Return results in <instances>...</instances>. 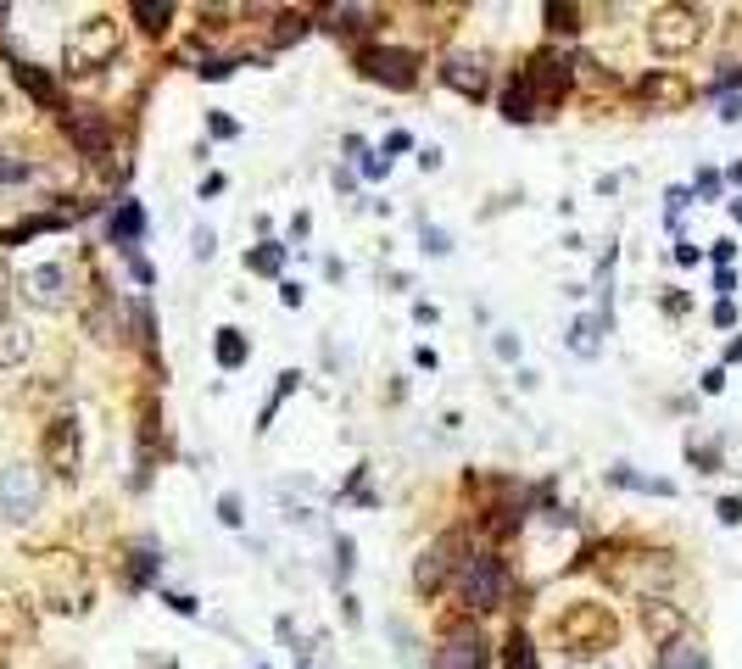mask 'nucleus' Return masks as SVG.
<instances>
[{"mask_svg": "<svg viewBox=\"0 0 742 669\" xmlns=\"http://www.w3.org/2000/svg\"><path fill=\"white\" fill-rule=\"evenodd\" d=\"M18 290H23L29 307H40V312H62L68 296H73V279H68L62 262H34V268L18 279Z\"/></svg>", "mask_w": 742, "mask_h": 669, "instance_id": "nucleus-11", "label": "nucleus"}, {"mask_svg": "<svg viewBox=\"0 0 742 669\" xmlns=\"http://www.w3.org/2000/svg\"><path fill=\"white\" fill-rule=\"evenodd\" d=\"M720 525H742V497H720Z\"/></svg>", "mask_w": 742, "mask_h": 669, "instance_id": "nucleus-37", "label": "nucleus"}, {"mask_svg": "<svg viewBox=\"0 0 742 669\" xmlns=\"http://www.w3.org/2000/svg\"><path fill=\"white\" fill-rule=\"evenodd\" d=\"M7 307H12V268L0 257V323H7Z\"/></svg>", "mask_w": 742, "mask_h": 669, "instance_id": "nucleus-36", "label": "nucleus"}, {"mask_svg": "<svg viewBox=\"0 0 742 669\" xmlns=\"http://www.w3.org/2000/svg\"><path fill=\"white\" fill-rule=\"evenodd\" d=\"M653 669H709V652L686 636V641H675V647H659Z\"/></svg>", "mask_w": 742, "mask_h": 669, "instance_id": "nucleus-20", "label": "nucleus"}, {"mask_svg": "<svg viewBox=\"0 0 742 669\" xmlns=\"http://www.w3.org/2000/svg\"><path fill=\"white\" fill-rule=\"evenodd\" d=\"M62 129H68V140H73L79 151H90V157H107V146H112V129H107V118H101L96 107H68V112H62Z\"/></svg>", "mask_w": 742, "mask_h": 669, "instance_id": "nucleus-14", "label": "nucleus"}, {"mask_svg": "<svg viewBox=\"0 0 742 669\" xmlns=\"http://www.w3.org/2000/svg\"><path fill=\"white\" fill-rule=\"evenodd\" d=\"M29 352H34V334H29L23 323H0V375L18 369Z\"/></svg>", "mask_w": 742, "mask_h": 669, "instance_id": "nucleus-19", "label": "nucleus"}, {"mask_svg": "<svg viewBox=\"0 0 742 669\" xmlns=\"http://www.w3.org/2000/svg\"><path fill=\"white\" fill-rule=\"evenodd\" d=\"M7 663H12V636L0 630V669H7Z\"/></svg>", "mask_w": 742, "mask_h": 669, "instance_id": "nucleus-48", "label": "nucleus"}, {"mask_svg": "<svg viewBox=\"0 0 742 669\" xmlns=\"http://www.w3.org/2000/svg\"><path fill=\"white\" fill-rule=\"evenodd\" d=\"M40 463H46L57 480H79V469H85V430H79L73 413H57V419L46 425V436H40Z\"/></svg>", "mask_w": 742, "mask_h": 669, "instance_id": "nucleus-7", "label": "nucleus"}, {"mask_svg": "<svg viewBox=\"0 0 742 669\" xmlns=\"http://www.w3.org/2000/svg\"><path fill=\"white\" fill-rule=\"evenodd\" d=\"M636 619H642V636H647L653 647H675V641H686V630H692V613H686L681 602H670V597H642Z\"/></svg>", "mask_w": 742, "mask_h": 669, "instance_id": "nucleus-12", "label": "nucleus"}, {"mask_svg": "<svg viewBox=\"0 0 742 669\" xmlns=\"http://www.w3.org/2000/svg\"><path fill=\"white\" fill-rule=\"evenodd\" d=\"M162 602H168L174 613H185V619L196 613V597H185V591H162Z\"/></svg>", "mask_w": 742, "mask_h": 669, "instance_id": "nucleus-38", "label": "nucleus"}, {"mask_svg": "<svg viewBox=\"0 0 742 669\" xmlns=\"http://www.w3.org/2000/svg\"><path fill=\"white\" fill-rule=\"evenodd\" d=\"M553 641L564 647V658H603L614 641H620V619L609 602H570L558 619H553Z\"/></svg>", "mask_w": 742, "mask_h": 669, "instance_id": "nucleus-2", "label": "nucleus"}, {"mask_svg": "<svg viewBox=\"0 0 742 669\" xmlns=\"http://www.w3.org/2000/svg\"><path fill=\"white\" fill-rule=\"evenodd\" d=\"M597 329H603V318H575V323H570L575 358H597Z\"/></svg>", "mask_w": 742, "mask_h": 669, "instance_id": "nucleus-26", "label": "nucleus"}, {"mask_svg": "<svg viewBox=\"0 0 742 669\" xmlns=\"http://www.w3.org/2000/svg\"><path fill=\"white\" fill-rule=\"evenodd\" d=\"M386 168H392V157H363V173H368V179H380Z\"/></svg>", "mask_w": 742, "mask_h": 669, "instance_id": "nucleus-43", "label": "nucleus"}, {"mask_svg": "<svg viewBox=\"0 0 742 669\" xmlns=\"http://www.w3.org/2000/svg\"><path fill=\"white\" fill-rule=\"evenodd\" d=\"M698 196H720V173H714V168L698 173Z\"/></svg>", "mask_w": 742, "mask_h": 669, "instance_id": "nucleus-40", "label": "nucleus"}, {"mask_svg": "<svg viewBox=\"0 0 742 669\" xmlns=\"http://www.w3.org/2000/svg\"><path fill=\"white\" fill-rule=\"evenodd\" d=\"M503 669H536V647H531V636H525V630H514V636H508V658H503Z\"/></svg>", "mask_w": 742, "mask_h": 669, "instance_id": "nucleus-29", "label": "nucleus"}, {"mask_svg": "<svg viewBox=\"0 0 742 669\" xmlns=\"http://www.w3.org/2000/svg\"><path fill=\"white\" fill-rule=\"evenodd\" d=\"M709 34V7H681V0H670V7H653L647 18V46L659 57H686L698 51Z\"/></svg>", "mask_w": 742, "mask_h": 669, "instance_id": "nucleus-5", "label": "nucleus"}, {"mask_svg": "<svg viewBox=\"0 0 742 669\" xmlns=\"http://www.w3.org/2000/svg\"><path fill=\"white\" fill-rule=\"evenodd\" d=\"M246 334L240 329H218V347H212V358H218V369H240L246 363Z\"/></svg>", "mask_w": 742, "mask_h": 669, "instance_id": "nucleus-24", "label": "nucleus"}, {"mask_svg": "<svg viewBox=\"0 0 742 669\" xmlns=\"http://www.w3.org/2000/svg\"><path fill=\"white\" fill-rule=\"evenodd\" d=\"M703 391L720 397V391H725V369H709V375H703Z\"/></svg>", "mask_w": 742, "mask_h": 669, "instance_id": "nucleus-41", "label": "nucleus"}, {"mask_svg": "<svg viewBox=\"0 0 742 669\" xmlns=\"http://www.w3.org/2000/svg\"><path fill=\"white\" fill-rule=\"evenodd\" d=\"M736 118H742V101L725 96V101H720V123H736Z\"/></svg>", "mask_w": 742, "mask_h": 669, "instance_id": "nucleus-42", "label": "nucleus"}, {"mask_svg": "<svg viewBox=\"0 0 742 669\" xmlns=\"http://www.w3.org/2000/svg\"><path fill=\"white\" fill-rule=\"evenodd\" d=\"M725 363H742V334H736V341L725 347Z\"/></svg>", "mask_w": 742, "mask_h": 669, "instance_id": "nucleus-49", "label": "nucleus"}, {"mask_svg": "<svg viewBox=\"0 0 742 669\" xmlns=\"http://www.w3.org/2000/svg\"><path fill=\"white\" fill-rule=\"evenodd\" d=\"M257 669H263V663H257Z\"/></svg>", "mask_w": 742, "mask_h": 669, "instance_id": "nucleus-53", "label": "nucleus"}, {"mask_svg": "<svg viewBox=\"0 0 742 669\" xmlns=\"http://www.w3.org/2000/svg\"><path fill=\"white\" fill-rule=\"evenodd\" d=\"M107 234H112L118 251H135V240L146 234V212H140V201H118V212L107 218Z\"/></svg>", "mask_w": 742, "mask_h": 669, "instance_id": "nucleus-17", "label": "nucleus"}, {"mask_svg": "<svg viewBox=\"0 0 742 669\" xmlns=\"http://www.w3.org/2000/svg\"><path fill=\"white\" fill-rule=\"evenodd\" d=\"M357 73L386 84V90H414L419 84V57L403 51V46H368V51H357Z\"/></svg>", "mask_w": 742, "mask_h": 669, "instance_id": "nucleus-9", "label": "nucleus"}, {"mask_svg": "<svg viewBox=\"0 0 742 669\" xmlns=\"http://www.w3.org/2000/svg\"><path fill=\"white\" fill-rule=\"evenodd\" d=\"M642 101H647L653 112H681V107L692 101V84L675 79V73H647V79H642Z\"/></svg>", "mask_w": 742, "mask_h": 669, "instance_id": "nucleus-16", "label": "nucleus"}, {"mask_svg": "<svg viewBox=\"0 0 742 669\" xmlns=\"http://www.w3.org/2000/svg\"><path fill=\"white\" fill-rule=\"evenodd\" d=\"M442 669H492V647H486V636H481V630H469V625L447 630Z\"/></svg>", "mask_w": 742, "mask_h": 669, "instance_id": "nucleus-15", "label": "nucleus"}, {"mask_svg": "<svg viewBox=\"0 0 742 669\" xmlns=\"http://www.w3.org/2000/svg\"><path fill=\"white\" fill-rule=\"evenodd\" d=\"M129 12H135V18H140V29H151V34H162V29L174 23V7H168V0H162V7H157V0H135Z\"/></svg>", "mask_w": 742, "mask_h": 669, "instance_id": "nucleus-28", "label": "nucleus"}, {"mask_svg": "<svg viewBox=\"0 0 742 669\" xmlns=\"http://www.w3.org/2000/svg\"><path fill=\"white\" fill-rule=\"evenodd\" d=\"M425 251H436V257H447L453 246H447V234H442V229H431V223H425Z\"/></svg>", "mask_w": 742, "mask_h": 669, "instance_id": "nucleus-39", "label": "nucleus"}, {"mask_svg": "<svg viewBox=\"0 0 742 669\" xmlns=\"http://www.w3.org/2000/svg\"><path fill=\"white\" fill-rule=\"evenodd\" d=\"M279 301L285 307H301V284H279Z\"/></svg>", "mask_w": 742, "mask_h": 669, "instance_id": "nucleus-46", "label": "nucleus"}, {"mask_svg": "<svg viewBox=\"0 0 742 669\" xmlns=\"http://www.w3.org/2000/svg\"><path fill=\"white\" fill-rule=\"evenodd\" d=\"M564 90H570V62L558 57V51H536L531 57V68L514 79V90L503 96V118L508 123H536V118H547L558 101H564Z\"/></svg>", "mask_w": 742, "mask_h": 669, "instance_id": "nucleus-1", "label": "nucleus"}, {"mask_svg": "<svg viewBox=\"0 0 742 669\" xmlns=\"http://www.w3.org/2000/svg\"><path fill=\"white\" fill-rule=\"evenodd\" d=\"M212 246H218L212 229H196V257H212Z\"/></svg>", "mask_w": 742, "mask_h": 669, "instance_id": "nucleus-44", "label": "nucleus"}, {"mask_svg": "<svg viewBox=\"0 0 742 669\" xmlns=\"http://www.w3.org/2000/svg\"><path fill=\"white\" fill-rule=\"evenodd\" d=\"M68 223V212H40V218H23V223H12L7 234H0V246H18V240H34V234H46V229H62Z\"/></svg>", "mask_w": 742, "mask_h": 669, "instance_id": "nucleus-22", "label": "nucleus"}, {"mask_svg": "<svg viewBox=\"0 0 742 669\" xmlns=\"http://www.w3.org/2000/svg\"><path fill=\"white\" fill-rule=\"evenodd\" d=\"M12 73H18V84H23V90H29V96H34L40 107H57V84H51V79H46V73L34 68V62H18Z\"/></svg>", "mask_w": 742, "mask_h": 669, "instance_id": "nucleus-25", "label": "nucleus"}, {"mask_svg": "<svg viewBox=\"0 0 742 669\" xmlns=\"http://www.w3.org/2000/svg\"><path fill=\"white\" fill-rule=\"evenodd\" d=\"M731 218H736V223H742V201H731Z\"/></svg>", "mask_w": 742, "mask_h": 669, "instance_id": "nucleus-51", "label": "nucleus"}, {"mask_svg": "<svg viewBox=\"0 0 742 669\" xmlns=\"http://www.w3.org/2000/svg\"><path fill=\"white\" fill-rule=\"evenodd\" d=\"M246 268H251V273H263V279H274V273L285 268V246H274V240H263L257 251H246Z\"/></svg>", "mask_w": 742, "mask_h": 669, "instance_id": "nucleus-27", "label": "nucleus"}, {"mask_svg": "<svg viewBox=\"0 0 742 669\" xmlns=\"http://www.w3.org/2000/svg\"><path fill=\"white\" fill-rule=\"evenodd\" d=\"M458 597L469 613H492L508 602V563L492 558V552H469L458 563Z\"/></svg>", "mask_w": 742, "mask_h": 669, "instance_id": "nucleus-6", "label": "nucleus"}, {"mask_svg": "<svg viewBox=\"0 0 742 669\" xmlns=\"http://www.w3.org/2000/svg\"><path fill=\"white\" fill-rule=\"evenodd\" d=\"M609 480H614V486H625V491H647V497H675V486H670V480H647V475H636V469H625V463H614V469H609Z\"/></svg>", "mask_w": 742, "mask_h": 669, "instance_id": "nucleus-23", "label": "nucleus"}, {"mask_svg": "<svg viewBox=\"0 0 742 669\" xmlns=\"http://www.w3.org/2000/svg\"><path fill=\"white\" fill-rule=\"evenodd\" d=\"M140 669H179V663H174V658H157V652H151V658H140Z\"/></svg>", "mask_w": 742, "mask_h": 669, "instance_id": "nucleus-47", "label": "nucleus"}, {"mask_svg": "<svg viewBox=\"0 0 742 669\" xmlns=\"http://www.w3.org/2000/svg\"><path fill=\"white\" fill-rule=\"evenodd\" d=\"M575 18H581L575 7H558V0L547 7V23H553V29H564V34H575Z\"/></svg>", "mask_w": 742, "mask_h": 669, "instance_id": "nucleus-34", "label": "nucleus"}, {"mask_svg": "<svg viewBox=\"0 0 742 669\" xmlns=\"http://www.w3.org/2000/svg\"><path fill=\"white\" fill-rule=\"evenodd\" d=\"M442 84H447V90H458V96H469V101H481V96L492 90V68H486V57L453 51V57L442 62Z\"/></svg>", "mask_w": 742, "mask_h": 669, "instance_id": "nucleus-13", "label": "nucleus"}, {"mask_svg": "<svg viewBox=\"0 0 742 669\" xmlns=\"http://www.w3.org/2000/svg\"><path fill=\"white\" fill-rule=\"evenodd\" d=\"M714 323H720V329H731V323H736V307H731V301H720V307H714Z\"/></svg>", "mask_w": 742, "mask_h": 669, "instance_id": "nucleus-45", "label": "nucleus"}, {"mask_svg": "<svg viewBox=\"0 0 742 669\" xmlns=\"http://www.w3.org/2000/svg\"><path fill=\"white\" fill-rule=\"evenodd\" d=\"M686 458H692V463H703V475H714V469H720V452H714L709 441H698V436L686 441Z\"/></svg>", "mask_w": 742, "mask_h": 669, "instance_id": "nucleus-32", "label": "nucleus"}, {"mask_svg": "<svg viewBox=\"0 0 742 669\" xmlns=\"http://www.w3.org/2000/svg\"><path fill=\"white\" fill-rule=\"evenodd\" d=\"M352 552H357V547H352V536H340V541H335V580H346V575H352V563H357Z\"/></svg>", "mask_w": 742, "mask_h": 669, "instance_id": "nucleus-33", "label": "nucleus"}, {"mask_svg": "<svg viewBox=\"0 0 742 669\" xmlns=\"http://www.w3.org/2000/svg\"><path fill=\"white\" fill-rule=\"evenodd\" d=\"M118 51H123L118 18L96 12V18L73 23V34H68V46H62V73H68V79H90V73H101L107 62H118Z\"/></svg>", "mask_w": 742, "mask_h": 669, "instance_id": "nucleus-3", "label": "nucleus"}, {"mask_svg": "<svg viewBox=\"0 0 742 669\" xmlns=\"http://www.w3.org/2000/svg\"><path fill=\"white\" fill-rule=\"evenodd\" d=\"M725 179H731V184H742V162H731V173H725Z\"/></svg>", "mask_w": 742, "mask_h": 669, "instance_id": "nucleus-50", "label": "nucleus"}, {"mask_svg": "<svg viewBox=\"0 0 742 669\" xmlns=\"http://www.w3.org/2000/svg\"><path fill=\"white\" fill-rule=\"evenodd\" d=\"M0 123H7V96H0Z\"/></svg>", "mask_w": 742, "mask_h": 669, "instance_id": "nucleus-52", "label": "nucleus"}, {"mask_svg": "<svg viewBox=\"0 0 742 669\" xmlns=\"http://www.w3.org/2000/svg\"><path fill=\"white\" fill-rule=\"evenodd\" d=\"M296 669H329V636H313V641L296 652Z\"/></svg>", "mask_w": 742, "mask_h": 669, "instance_id": "nucleus-30", "label": "nucleus"}, {"mask_svg": "<svg viewBox=\"0 0 742 669\" xmlns=\"http://www.w3.org/2000/svg\"><path fill=\"white\" fill-rule=\"evenodd\" d=\"M157 569H162V552H157V541H135V547H129V569H123V586H129V591H140V586H146V580H151Z\"/></svg>", "mask_w": 742, "mask_h": 669, "instance_id": "nucleus-18", "label": "nucleus"}, {"mask_svg": "<svg viewBox=\"0 0 742 669\" xmlns=\"http://www.w3.org/2000/svg\"><path fill=\"white\" fill-rule=\"evenodd\" d=\"M40 502H46L40 469H29V463H7V469H0V513H7L12 525H29L40 513Z\"/></svg>", "mask_w": 742, "mask_h": 669, "instance_id": "nucleus-8", "label": "nucleus"}, {"mask_svg": "<svg viewBox=\"0 0 742 669\" xmlns=\"http://www.w3.org/2000/svg\"><path fill=\"white\" fill-rule=\"evenodd\" d=\"M40 597L57 613H90V602H96L90 563L79 552H46L40 558Z\"/></svg>", "mask_w": 742, "mask_h": 669, "instance_id": "nucleus-4", "label": "nucleus"}, {"mask_svg": "<svg viewBox=\"0 0 742 669\" xmlns=\"http://www.w3.org/2000/svg\"><path fill=\"white\" fill-rule=\"evenodd\" d=\"M34 168L23 162V157H7V151H0V184H23Z\"/></svg>", "mask_w": 742, "mask_h": 669, "instance_id": "nucleus-31", "label": "nucleus"}, {"mask_svg": "<svg viewBox=\"0 0 742 669\" xmlns=\"http://www.w3.org/2000/svg\"><path fill=\"white\" fill-rule=\"evenodd\" d=\"M324 18H329V29H335V34H346V40L375 29V12H368V7H335V12H324Z\"/></svg>", "mask_w": 742, "mask_h": 669, "instance_id": "nucleus-21", "label": "nucleus"}, {"mask_svg": "<svg viewBox=\"0 0 742 669\" xmlns=\"http://www.w3.org/2000/svg\"><path fill=\"white\" fill-rule=\"evenodd\" d=\"M218 519H224L229 530H240V519H246V513H240V497H235V491H229V497H218Z\"/></svg>", "mask_w": 742, "mask_h": 669, "instance_id": "nucleus-35", "label": "nucleus"}, {"mask_svg": "<svg viewBox=\"0 0 742 669\" xmlns=\"http://www.w3.org/2000/svg\"><path fill=\"white\" fill-rule=\"evenodd\" d=\"M458 552H464V536H458V530L436 536V541L419 552V563H414V591H419V597H436V591L453 580V569L464 563Z\"/></svg>", "mask_w": 742, "mask_h": 669, "instance_id": "nucleus-10", "label": "nucleus"}]
</instances>
